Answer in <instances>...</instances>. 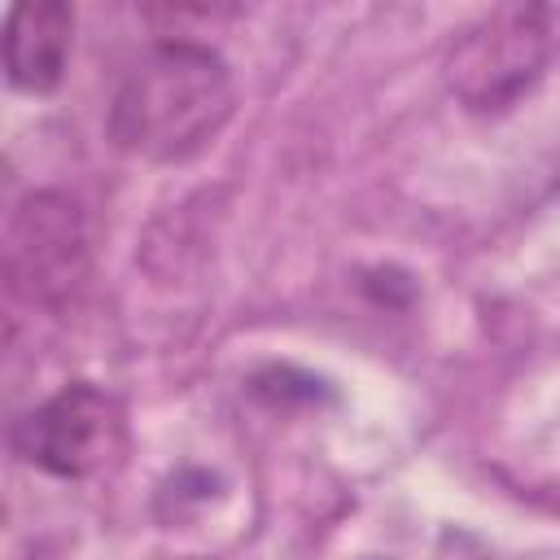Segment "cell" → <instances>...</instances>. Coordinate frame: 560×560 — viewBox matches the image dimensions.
Listing matches in <instances>:
<instances>
[{
    "label": "cell",
    "instance_id": "obj_3",
    "mask_svg": "<svg viewBox=\"0 0 560 560\" xmlns=\"http://www.w3.org/2000/svg\"><path fill=\"white\" fill-rule=\"evenodd\" d=\"M88 267H92V249L79 201L52 188L26 192L4 236L9 289L31 306L66 311L83 293Z\"/></svg>",
    "mask_w": 560,
    "mask_h": 560
},
{
    "label": "cell",
    "instance_id": "obj_2",
    "mask_svg": "<svg viewBox=\"0 0 560 560\" xmlns=\"http://www.w3.org/2000/svg\"><path fill=\"white\" fill-rule=\"evenodd\" d=\"M560 52V4H499L472 22L451 57L446 83L472 114L516 105Z\"/></svg>",
    "mask_w": 560,
    "mask_h": 560
},
{
    "label": "cell",
    "instance_id": "obj_5",
    "mask_svg": "<svg viewBox=\"0 0 560 560\" xmlns=\"http://www.w3.org/2000/svg\"><path fill=\"white\" fill-rule=\"evenodd\" d=\"M74 44V9L61 0H22L4 22V74L18 92L44 96L61 83Z\"/></svg>",
    "mask_w": 560,
    "mask_h": 560
},
{
    "label": "cell",
    "instance_id": "obj_1",
    "mask_svg": "<svg viewBox=\"0 0 560 560\" xmlns=\"http://www.w3.org/2000/svg\"><path fill=\"white\" fill-rule=\"evenodd\" d=\"M236 109L228 61L192 39L149 44L109 101V140L158 166L206 153Z\"/></svg>",
    "mask_w": 560,
    "mask_h": 560
},
{
    "label": "cell",
    "instance_id": "obj_4",
    "mask_svg": "<svg viewBox=\"0 0 560 560\" xmlns=\"http://www.w3.org/2000/svg\"><path fill=\"white\" fill-rule=\"evenodd\" d=\"M9 446L22 464L79 481L96 472L118 446V407L92 381L61 385L39 407L22 411L9 429Z\"/></svg>",
    "mask_w": 560,
    "mask_h": 560
}]
</instances>
